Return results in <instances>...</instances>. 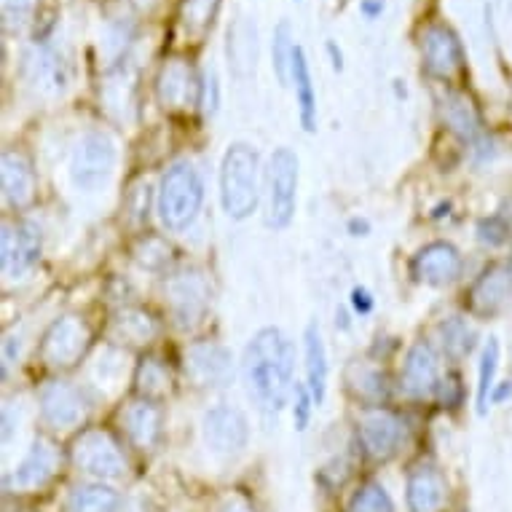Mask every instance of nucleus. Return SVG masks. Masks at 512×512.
<instances>
[{
    "label": "nucleus",
    "instance_id": "obj_1",
    "mask_svg": "<svg viewBox=\"0 0 512 512\" xmlns=\"http://www.w3.org/2000/svg\"><path fill=\"white\" fill-rule=\"evenodd\" d=\"M295 373V346L277 328H263L250 338L242 354V378L250 400L263 413L277 416L293 397L298 381Z\"/></svg>",
    "mask_w": 512,
    "mask_h": 512
},
{
    "label": "nucleus",
    "instance_id": "obj_2",
    "mask_svg": "<svg viewBox=\"0 0 512 512\" xmlns=\"http://www.w3.org/2000/svg\"><path fill=\"white\" fill-rule=\"evenodd\" d=\"M261 202V159L247 143L228 145L220 164V204L231 220H247Z\"/></svg>",
    "mask_w": 512,
    "mask_h": 512
},
{
    "label": "nucleus",
    "instance_id": "obj_3",
    "mask_svg": "<svg viewBox=\"0 0 512 512\" xmlns=\"http://www.w3.org/2000/svg\"><path fill=\"white\" fill-rule=\"evenodd\" d=\"M204 204V180L191 164H172L164 172L156 196V212L169 231H183L196 220Z\"/></svg>",
    "mask_w": 512,
    "mask_h": 512
},
{
    "label": "nucleus",
    "instance_id": "obj_4",
    "mask_svg": "<svg viewBox=\"0 0 512 512\" xmlns=\"http://www.w3.org/2000/svg\"><path fill=\"white\" fill-rule=\"evenodd\" d=\"M266 223L271 228H287L295 218L298 204V156L290 148H277L266 172Z\"/></svg>",
    "mask_w": 512,
    "mask_h": 512
},
{
    "label": "nucleus",
    "instance_id": "obj_5",
    "mask_svg": "<svg viewBox=\"0 0 512 512\" xmlns=\"http://www.w3.org/2000/svg\"><path fill=\"white\" fill-rule=\"evenodd\" d=\"M116 167V145L105 132H86L73 148V159H70V180L78 191L92 194L97 188L108 183Z\"/></svg>",
    "mask_w": 512,
    "mask_h": 512
},
{
    "label": "nucleus",
    "instance_id": "obj_6",
    "mask_svg": "<svg viewBox=\"0 0 512 512\" xmlns=\"http://www.w3.org/2000/svg\"><path fill=\"white\" fill-rule=\"evenodd\" d=\"M73 464L86 475L100 480H116L126 472V459L121 454V445L108 429H84L70 448Z\"/></svg>",
    "mask_w": 512,
    "mask_h": 512
},
{
    "label": "nucleus",
    "instance_id": "obj_7",
    "mask_svg": "<svg viewBox=\"0 0 512 512\" xmlns=\"http://www.w3.org/2000/svg\"><path fill=\"white\" fill-rule=\"evenodd\" d=\"M92 344V328L86 319L76 314H65L51 322V328L43 333L41 362L46 368H73Z\"/></svg>",
    "mask_w": 512,
    "mask_h": 512
},
{
    "label": "nucleus",
    "instance_id": "obj_8",
    "mask_svg": "<svg viewBox=\"0 0 512 512\" xmlns=\"http://www.w3.org/2000/svg\"><path fill=\"white\" fill-rule=\"evenodd\" d=\"M156 97L167 113H185V110L199 108L202 73L196 76L191 62L183 57L164 59L159 76H156Z\"/></svg>",
    "mask_w": 512,
    "mask_h": 512
},
{
    "label": "nucleus",
    "instance_id": "obj_9",
    "mask_svg": "<svg viewBox=\"0 0 512 512\" xmlns=\"http://www.w3.org/2000/svg\"><path fill=\"white\" fill-rule=\"evenodd\" d=\"M421 57L429 76L451 81L464 70L462 38L443 22H432L421 30Z\"/></svg>",
    "mask_w": 512,
    "mask_h": 512
},
{
    "label": "nucleus",
    "instance_id": "obj_10",
    "mask_svg": "<svg viewBox=\"0 0 512 512\" xmlns=\"http://www.w3.org/2000/svg\"><path fill=\"white\" fill-rule=\"evenodd\" d=\"M41 258V231L30 220L3 223L0 236V266L3 277L19 279L33 269Z\"/></svg>",
    "mask_w": 512,
    "mask_h": 512
},
{
    "label": "nucleus",
    "instance_id": "obj_11",
    "mask_svg": "<svg viewBox=\"0 0 512 512\" xmlns=\"http://www.w3.org/2000/svg\"><path fill=\"white\" fill-rule=\"evenodd\" d=\"M167 303L180 328H194L210 306V282L199 269L180 271L167 282Z\"/></svg>",
    "mask_w": 512,
    "mask_h": 512
},
{
    "label": "nucleus",
    "instance_id": "obj_12",
    "mask_svg": "<svg viewBox=\"0 0 512 512\" xmlns=\"http://www.w3.org/2000/svg\"><path fill=\"white\" fill-rule=\"evenodd\" d=\"M202 432L204 443L218 456L242 454L250 440V424L244 419V413L231 405H215L212 411H207Z\"/></svg>",
    "mask_w": 512,
    "mask_h": 512
},
{
    "label": "nucleus",
    "instance_id": "obj_13",
    "mask_svg": "<svg viewBox=\"0 0 512 512\" xmlns=\"http://www.w3.org/2000/svg\"><path fill=\"white\" fill-rule=\"evenodd\" d=\"M185 373L196 387L223 389L234 381V357L223 344L202 341V344L188 346Z\"/></svg>",
    "mask_w": 512,
    "mask_h": 512
},
{
    "label": "nucleus",
    "instance_id": "obj_14",
    "mask_svg": "<svg viewBox=\"0 0 512 512\" xmlns=\"http://www.w3.org/2000/svg\"><path fill=\"white\" fill-rule=\"evenodd\" d=\"M360 443L373 459H389L405 443V421L387 408H370L360 419Z\"/></svg>",
    "mask_w": 512,
    "mask_h": 512
},
{
    "label": "nucleus",
    "instance_id": "obj_15",
    "mask_svg": "<svg viewBox=\"0 0 512 512\" xmlns=\"http://www.w3.org/2000/svg\"><path fill=\"white\" fill-rule=\"evenodd\" d=\"M440 116H443L445 126L454 132L462 143L472 145L475 151H483L486 143H491L486 135V126H483V118H480L475 102H472L470 94L459 92V89H448V92L440 97Z\"/></svg>",
    "mask_w": 512,
    "mask_h": 512
},
{
    "label": "nucleus",
    "instance_id": "obj_16",
    "mask_svg": "<svg viewBox=\"0 0 512 512\" xmlns=\"http://www.w3.org/2000/svg\"><path fill=\"white\" fill-rule=\"evenodd\" d=\"M27 76L41 92L62 94L70 86L68 51L51 41L35 43V49L27 54Z\"/></svg>",
    "mask_w": 512,
    "mask_h": 512
},
{
    "label": "nucleus",
    "instance_id": "obj_17",
    "mask_svg": "<svg viewBox=\"0 0 512 512\" xmlns=\"http://www.w3.org/2000/svg\"><path fill=\"white\" fill-rule=\"evenodd\" d=\"M464 261L459 250L451 242H432L427 247H421L411 261L413 277L424 282V285H451L462 277Z\"/></svg>",
    "mask_w": 512,
    "mask_h": 512
},
{
    "label": "nucleus",
    "instance_id": "obj_18",
    "mask_svg": "<svg viewBox=\"0 0 512 512\" xmlns=\"http://www.w3.org/2000/svg\"><path fill=\"white\" fill-rule=\"evenodd\" d=\"M440 381H443V376H440V357H437L435 346L427 344V341L413 344L405 354L403 365L405 395L424 400V397L435 395Z\"/></svg>",
    "mask_w": 512,
    "mask_h": 512
},
{
    "label": "nucleus",
    "instance_id": "obj_19",
    "mask_svg": "<svg viewBox=\"0 0 512 512\" xmlns=\"http://www.w3.org/2000/svg\"><path fill=\"white\" fill-rule=\"evenodd\" d=\"M0 185H3V199L14 210H27L38 194V180H35L33 161L22 151H3L0 159Z\"/></svg>",
    "mask_w": 512,
    "mask_h": 512
},
{
    "label": "nucleus",
    "instance_id": "obj_20",
    "mask_svg": "<svg viewBox=\"0 0 512 512\" xmlns=\"http://www.w3.org/2000/svg\"><path fill=\"white\" fill-rule=\"evenodd\" d=\"M86 400L70 381H49L41 389V416L54 429L76 427L84 419Z\"/></svg>",
    "mask_w": 512,
    "mask_h": 512
},
{
    "label": "nucleus",
    "instance_id": "obj_21",
    "mask_svg": "<svg viewBox=\"0 0 512 512\" xmlns=\"http://www.w3.org/2000/svg\"><path fill=\"white\" fill-rule=\"evenodd\" d=\"M512 293V269L502 263H491L488 269L480 271V277L472 282L467 303L472 314L478 317H494L502 309Z\"/></svg>",
    "mask_w": 512,
    "mask_h": 512
},
{
    "label": "nucleus",
    "instance_id": "obj_22",
    "mask_svg": "<svg viewBox=\"0 0 512 512\" xmlns=\"http://www.w3.org/2000/svg\"><path fill=\"white\" fill-rule=\"evenodd\" d=\"M59 470V454L54 443L38 437L27 456L19 462V467L14 470V475L9 478L11 488L14 491H35V488H43L49 483Z\"/></svg>",
    "mask_w": 512,
    "mask_h": 512
},
{
    "label": "nucleus",
    "instance_id": "obj_23",
    "mask_svg": "<svg viewBox=\"0 0 512 512\" xmlns=\"http://www.w3.org/2000/svg\"><path fill=\"white\" fill-rule=\"evenodd\" d=\"M408 507L411 512H440L448 496L443 472L432 467V464H416L408 475Z\"/></svg>",
    "mask_w": 512,
    "mask_h": 512
},
{
    "label": "nucleus",
    "instance_id": "obj_24",
    "mask_svg": "<svg viewBox=\"0 0 512 512\" xmlns=\"http://www.w3.org/2000/svg\"><path fill=\"white\" fill-rule=\"evenodd\" d=\"M303 365H306V387H309L314 403H325L328 395V349L322 341L317 322H309L303 330Z\"/></svg>",
    "mask_w": 512,
    "mask_h": 512
},
{
    "label": "nucleus",
    "instance_id": "obj_25",
    "mask_svg": "<svg viewBox=\"0 0 512 512\" xmlns=\"http://www.w3.org/2000/svg\"><path fill=\"white\" fill-rule=\"evenodd\" d=\"M226 57L228 70L236 78H247L255 70V59H258V27L252 25V19L242 17L228 27Z\"/></svg>",
    "mask_w": 512,
    "mask_h": 512
},
{
    "label": "nucleus",
    "instance_id": "obj_26",
    "mask_svg": "<svg viewBox=\"0 0 512 512\" xmlns=\"http://www.w3.org/2000/svg\"><path fill=\"white\" fill-rule=\"evenodd\" d=\"M121 424L137 448H153L161 437V408L153 400H137L121 411Z\"/></svg>",
    "mask_w": 512,
    "mask_h": 512
},
{
    "label": "nucleus",
    "instance_id": "obj_27",
    "mask_svg": "<svg viewBox=\"0 0 512 512\" xmlns=\"http://www.w3.org/2000/svg\"><path fill=\"white\" fill-rule=\"evenodd\" d=\"M344 381L354 400H360V403L365 405L387 403L389 378L378 365H370V362H352V365H346Z\"/></svg>",
    "mask_w": 512,
    "mask_h": 512
},
{
    "label": "nucleus",
    "instance_id": "obj_28",
    "mask_svg": "<svg viewBox=\"0 0 512 512\" xmlns=\"http://www.w3.org/2000/svg\"><path fill=\"white\" fill-rule=\"evenodd\" d=\"M290 84L295 89V102H298V118H301L303 132H317V92H314V81H311V68L306 51L298 46L293 57V76Z\"/></svg>",
    "mask_w": 512,
    "mask_h": 512
},
{
    "label": "nucleus",
    "instance_id": "obj_29",
    "mask_svg": "<svg viewBox=\"0 0 512 512\" xmlns=\"http://www.w3.org/2000/svg\"><path fill=\"white\" fill-rule=\"evenodd\" d=\"M223 0H180L177 25L188 43H202L218 19Z\"/></svg>",
    "mask_w": 512,
    "mask_h": 512
},
{
    "label": "nucleus",
    "instance_id": "obj_30",
    "mask_svg": "<svg viewBox=\"0 0 512 512\" xmlns=\"http://www.w3.org/2000/svg\"><path fill=\"white\" fill-rule=\"evenodd\" d=\"M113 336L124 344H151L159 336V322L143 309H124L113 319Z\"/></svg>",
    "mask_w": 512,
    "mask_h": 512
},
{
    "label": "nucleus",
    "instance_id": "obj_31",
    "mask_svg": "<svg viewBox=\"0 0 512 512\" xmlns=\"http://www.w3.org/2000/svg\"><path fill=\"white\" fill-rule=\"evenodd\" d=\"M121 496L110 486L102 483H86L76 486L68 496V512H116Z\"/></svg>",
    "mask_w": 512,
    "mask_h": 512
},
{
    "label": "nucleus",
    "instance_id": "obj_32",
    "mask_svg": "<svg viewBox=\"0 0 512 512\" xmlns=\"http://www.w3.org/2000/svg\"><path fill=\"white\" fill-rule=\"evenodd\" d=\"M440 344H443V352L451 357V360H462L475 349V341H478V333L472 328L470 322L464 317H448L440 322Z\"/></svg>",
    "mask_w": 512,
    "mask_h": 512
},
{
    "label": "nucleus",
    "instance_id": "obj_33",
    "mask_svg": "<svg viewBox=\"0 0 512 512\" xmlns=\"http://www.w3.org/2000/svg\"><path fill=\"white\" fill-rule=\"evenodd\" d=\"M135 389L143 400H153V403L167 397L172 389V376H169L167 365L156 357H145L135 373Z\"/></svg>",
    "mask_w": 512,
    "mask_h": 512
},
{
    "label": "nucleus",
    "instance_id": "obj_34",
    "mask_svg": "<svg viewBox=\"0 0 512 512\" xmlns=\"http://www.w3.org/2000/svg\"><path fill=\"white\" fill-rule=\"evenodd\" d=\"M295 49H298V43L293 41L290 22H279L274 27V38H271V68L282 86L290 84V76H293Z\"/></svg>",
    "mask_w": 512,
    "mask_h": 512
},
{
    "label": "nucleus",
    "instance_id": "obj_35",
    "mask_svg": "<svg viewBox=\"0 0 512 512\" xmlns=\"http://www.w3.org/2000/svg\"><path fill=\"white\" fill-rule=\"evenodd\" d=\"M496 370H499V341L488 338V344L480 352V368H478V413L488 411L491 403V392L496 387Z\"/></svg>",
    "mask_w": 512,
    "mask_h": 512
},
{
    "label": "nucleus",
    "instance_id": "obj_36",
    "mask_svg": "<svg viewBox=\"0 0 512 512\" xmlns=\"http://www.w3.org/2000/svg\"><path fill=\"white\" fill-rule=\"evenodd\" d=\"M135 258L140 266L151 271L164 269L172 258V247H169L161 236H143L135 247Z\"/></svg>",
    "mask_w": 512,
    "mask_h": 512
},
{
    "label": "nucleus",
    "instance_id": "obj_37",
    "mask_svg": "<svg viewBox=\"0 0 512 512\" xmlns=\"http://www.w3.org/2000/svg\"><path fill=\"white\" fill-rule=\"evenodd\" d=\"M349 512H395V504L378 483H365V486L352 496Z\"/></svg>",
    "mask_w": 512,
    "mask_h": 512
},
{
    "label": "nucleus",
    "instance_id": "obj_38",
    "mask_svg": "<svg viewBox=\"0 0 512 512\" xmlns=\"http://www.w3.org/2000/svg\"><path fill=\"white\" fill-rule=\"evenodd\" d=\"M38 0H3V25L6 30H19L25 27L35 14Z\"/></svg>",
    "mask_w": 512,
    "mask_h": 512
},
{
    "label": "nucleus",
    "instance_id": "obj_39",
    "mask_svg": "<svg viewBox=\"0 0 512 512\" xmlns=\"http://www.w3.org/2000/svg\"><path fill=\"white\" fill-rule=\"evenodd\" d=\"M510 239V223L502 218V215H494V218H483L478 223V242L486 244V247H499Z\"/></svg>",
    "mask_w": 512,
    "mask_h": 512
},
{
    "label": "nucleus",
    "instance_id": "obj_40",
    "mask_svg": "<svg viewBox=\"0 0 512 512\" xmlns=\"http://www.w3.org/2000/svg\"><path fill=\"white\" fill-rule=\"evenodd\" d=\"M220 108V81L212 68L202 70V97H199V110L204 116H215Z\"/></svg>",
    "mask_w": 512,
    "mask_h": 512
},
{
    "label": "nucleus",
    "instance_id": "obj_41",
    "mask_svg": "<svg viewBox=\"0 0 512 512\" xmlns=\"http://www.w3.org/2000/svg\"><path fill=\"white\" fill-rule=\"evenodd\" d=\"M314 397H311L309 387L306 384H295V392H293V424L298 432L309 427L311 421V411H314Z\"/></svg>",
    "mask_w": 512,
    "mask_h": 512
},
{
    "label": "nucleus",
    "instance_id": "obj_42",
    "mask_svg": "<svg viewBox=\"0 0 512 512\" xmlns=\"http://www.w3.org/2000/svg\"><path fill=\"white\" fill-rule=\"evenodd\" d=\"M435 395L440 397V403L443 405H448V408H456V405L462 403V395H464L462 381H459L456 376H445L443 381H440V387H437Z\"/></svg>",
    "mask_w": 512,
    "mask_h": 512
},
{
    "label": "nucleus",
    "instance_id": "obj_43",
    "mask_svg": "<svg viewBox=\"0 0 512 512\" xmlns=\"http://www.w3.org/2000/svg\"><path fill=\"white\" fill-rule=\"evenodd\" d=\"M212 512H258V510H255V504H252L244 494H239V491H228V494L215 504V510Z\"/></svg>",
    "mask_w": 512,
    "mask_h": 512
},
{
    "label": "nucleus",
    "instance_id": "obj_44",
    "mask_svg": "<svg viewBox=\"0 0 512 512\" xmlns=\"http://www.w3.org/2000/svg\"><path fill=\"white\" fill-rule=\"evenodd\" d=\"M349 303H352L354 314H360V317H368L370 311L376 309V301L365 287H354L352 295H349Z\"/></svg>",
    "mask_w": 512,
    "mask_h": 512
},
{
    "label": "nucleus",
    "instance_id": "obj_45",
    "mask_svg": "<svg viewBox=\"0 0 512 512\" xmlns=\"http://www.w3.org/2000/svg\"><path fill=\"white\" fill-rule=\"evenodd\" d=\"M387 9V3L384 0H360V14L365 19H378Z\"/></svg>",
    "mask_w": 512,
    "mask_h": 512
},
{
    "label": "nucleus",
    "instance_id": "obj_46",
    "mask_svg": "<svg viewBox=\"0 0 512 512\" xmlns=\"http://www.w3.org/2000/svg\"><path fill=\"white\" fill-rule=\"evenodd\" d=\"M325 51H328L333 70H336V73H341V70H344V51H341V46H338L336 41H328L325 43Z\"/></svg>",
    "mask_w": 512,
    "mask_h": 512
},
{
    "label": "nucleus",
    "instance_id": "obj_47",
    "mask_svg": "<svg viewBox=\"0 0 512 512\" xmlns=\"http://www.w3.org/2000/svg\"><path fill=\"white\" fill-rule=\"evenodd\" d=\"M507 397H512V381H502V384H496L494 392H491V403L499 405V403H504Z\"/></svg>",
    "mask_w": 512,
    "mask_h": 512
},
{
    "label": "nucleus",
    "instance_id": "obj_48",
    "mask_svg": "<svg viewBox=\"0 0 512 512\" xmlns=\"http://www.w3.org/2000/svg\"><path fill=\"white\" fill-rule=\"evenodd\" d=\"M349 234H352V236H368L370 234V223L365 218H352V220H349Z\"/></svg>",
    "mask_w": 512,
    "mask_h": 512
},
{
    "label": "nucleus",
    "instance_id": "obj_49",
    "mask_svg": "<svg viewBox=\"0 0 512 512\" xmlns=\"http://www.w3.org/2000/svg\"><path fill=\"white\" fill-rule=\"evenodd\" d=\"M336 325H341V328H349V319H346V311H338L336 314Z\"/></svg>",
    "mask_w": 512,
    "mask_h": 512
},
{
    "label": "nucleus",
    "instance_id": "obj_50",
    "mask_svg": "<svg viewBox=\"0 0 512 512\" xmlns=\"http://www.w3.org/2000/svg\"><path fill=\"white\" fill-rule=\"evenodd\" d=\"M507 266H510V269H512V258H510V263H507Z\"/></svg>",
    "mask_w": 512,
    "mask_h": 512
}]
</instances>
